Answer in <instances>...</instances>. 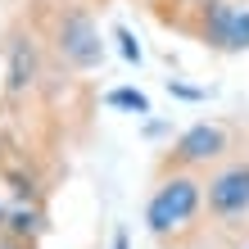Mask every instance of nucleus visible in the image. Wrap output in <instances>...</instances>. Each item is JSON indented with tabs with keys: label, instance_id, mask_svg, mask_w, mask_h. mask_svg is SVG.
<instances>
[{
	"label": "nucleus",
	"instance_id": "obj_13",
	"mask_svg": "<svg viewBox=\"0 0 249 249\" xmlns=\"http://www.w3.org/2000/svg\"><path fill=\"white\" fill-rule=\"evenodd\" d=\"M5 217H9V213H5V209H0V227H5Z\"/></svg>",
	"mask_w": 249,
	"mask_h": 249
},
{
	"label": "nucleus",
	"instance_id": "obj_4",
	"mask_svg": "<svg viewBox=\"0 0 249 249\" xmlns=\"http://www.w3.org/2000/svg\"><path fill=\"white\" fill-rule=\"evenodd\" d=\"M50 46H54V54H59L68 68H77V72H95L100 64H105V36H100L95 18L82 5H64L59 14H54Z\"/></svg>",
	"mask_w": 249,
	"mask_h": 249
},
{
	"label": "nucleus",
	"instance_id": "obj_14",
	"mask_svg": "<svg viewBox=\"0 0 249 249\" xmlns=\"http://www.w3.org/2000/svg\"><path fill=\"white\" fill-rule=\"evenodd\" d=\"M240 249H249V240H245V245H240Z\"/></svg>",
	"mask_w": 249,
	"mask_h": 249
},
{
	"label": "nucleus",
	"instance_id": "obj_5",
	"mask_svg": "<svg viewBox=\"0 0 249 249\" xmlns=\"http://www.w3.org/2000/svg\"><path fill=\"white\" fill-rule=\"evenodd\" d=\"M222 159H231V131L222 123H190L168 145L159 172H204V168H217Z\"/></svg>",
	"mask_w": 249,
	"mask_h": 249
},
{
	"label": "nucleus",
	"instance_id": "obj_9",
	"mask_svg": "<svg viewBox=\"0 0 249 249\" xmlns=\"http://www.w3.org/2000/svg\"><path fill=\"white\" fill-rule=\"evenodd\" d=\"M113 41H118V50H123V59H127V64H141V59H145V54H141V41L131 36V27L118 23V27H113Z\"/></svg>",
	"mask_w": 249,
	"mask_h": 249
},
{
	"label": "nucleus",
	"instance_id": "obj_8",
	"mask_svg": "<svg viewBox=\"0 0 249 249\" xmlns=\"http://www.w3.org/2000/svg\"><path fill=\"white\" fill-rule=\"evenodd\" d=\"M5 222H9V236H14V240H23V236H32V231H36L41 217H36L32 209H18V213H9Z\"/></svg>",
	"mask_w": 249,
	"mask_h": 249
},
{
	"label": "nucleus",
	"instance_id": "obj_1",
	"mask_svg": "<svg viewBox=\"0 0 249 249\" xmlns=\"http://www.w3.org/2000/svg\"><path fill=\"white\" fill-rule=\"evenodd\" d=\"M204 213V177L199 172H159L145 199V231L154 240H181Z\"/></svg>",
	"mask_w": 249,
	"mask_h": 249
},
{
	"label": "nucleus",
	"instance_id": "obj_7",
	"mask_svg": "<svg viewBox=\"0 0 249 249\" xmlns=\"http://www.w3.org/2000/svg\"><path fill=\"white\" fill-rule=\"evenodd\" d=\"M105 105H109V109H127V113H136V118H145V113H150V95L136 91V86H113V91H105Z\"/></svg>",
	"mask_w": 249,
	"mask_h": 249
},
{
	"label": "nucleus",
	"instance_id": "obj_12",
	"mask_svg": "<svg viewBox=\"0 0 249 249\" xmlns=\"http://www.w3.org/2000/svg\"><path fill=\"white\" fill-rule=\"evenodd\" d=\"M0 249H23V245H18V240H14V236H9V240H5V245H0Z\"/></svg>",
	"mask_w": 249,
	"mask_h": 249
},
{
	"label": "nucleus",
	"instance_id": "obj_6",
	"mask_svg": "<svg viewBox=\"0 0 249 249\" xmlns=\"http://www.w3.org/2000/svg\"><path fill=\"white\" fill-rule=\"evenodd\" d=\"M41 77V59H36V46L27 36H14L9 41V68H5V91L9 95H23L32 91Z\"/></svg>",
	"mask_w": 249,
	"mask_h": 249
},
{
	"label": "nucleus",
	"instance_id": "obj_10",
	"mask_svg": "<svg viewBox=\"0 0 249 249\" xmlns=\"http://www.w3.org/2000/svg\"><path fill=\"white\" fill-rule=\"evenodd\" d=\"M168 91H172V95H181V100H204V91H199V86H181V82H168Z\"/></svg>",
	"mask_w": 249,
	"mask_h": 249
},
{
	"label": "nucleus",
	"instance_id": "obj_15",
	"mask_svg": "<svg viewBox=\"0 0 249 249\" xmlns=\"http://www.w3.org/2000/svg\"><path fill=\"white\" fill-rule=\"evenodd\" d=\"M190 5H195V0H190Z\"/></svg>",
	"mask_w": 249,
	"mask_h": 249
},
{
	"label": "nucleus",
	"instance_id": "obj_2",
	"mask_svg": "<svg viewBox=\"0 0 249 249\" xmlns=\"http://www.w3.org/2000/svg\"><path fill=\"white\" fill-rule=\"evenodd\" d=\"M204 213L222 231H236V227L249 222V154L245 159H222L217 168H209Z\"/></svg>",
	"mask_w": 249,
	"mask_h": 249
},
{
	"label": "nucleus",
	"instance_id": "obj_11",
	"mask_svg": "<svg viewBox=\"0 0 249 249\" xmlns=\"http://www.w3.org/2000/svg\"><path fill=\"white\" fill-rule=\"evenodd\" d=\"M113 249H131V236H127V231L118 227V231H113Z\"/></svg>",
	"mask_w": 249,
	"mask_h": 249
},
{
	"label": "nucleus",
	"instance_id": "obj_3",
	"mask_svg": "<svg viewBox=\"0 0 249 249\" xmlns=\"http://www.w3.org/2000/svg\"><path fill=\"white\" fill-rule=\"evenodd\" d=\"M190 36L217 54H245L249 50V5L240 0H195Z\"/></svg>",
	"mask_w": 249,
	"mask_h": 249
}]
</instances>
